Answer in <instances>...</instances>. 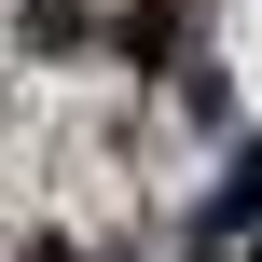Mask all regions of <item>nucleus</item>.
Segmentation results:
<instances>
[{
  "instance_id": "nucleus-2",
  "label": "nucleus",
  "mask_w": 262,
  "mask_h": 262,
  "mask_svg": "<svg viewBox=\"0 0 262 262\" xmlns=\"http://www.w3.org/2000/svg\"><path fill=\"white\" fill-rule=\"evenodd\" d=\"M14 262H69V235H28V249H14Z\"/></svg>"
},
{
  "instance_id": "nucleus-1",
  "label": "nucleus",
  "mask_w": 262,
  "mask_h": 262,
  "mask_svg": "<svg viewBox=\"0 0 262 262\" xmlns=\"http://www.w3.org/2000/svg\"><path fill=\"white\" fill-rule=\"evenodd\" d=\"M249 221H262V152H249V166H235V193L207 207V235H249Z\"/></svg>"
}]
</instances>
